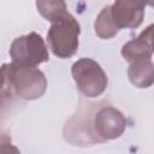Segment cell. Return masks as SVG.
<instances>
[{
	"mask_svg": "<svg viewBox=\"0 0 154 154\" xmlns=\"http://www.w3.org/2000/svg\"><path fill=\"white\" fill-rule=\"evenodd\" d=\"M36 8L38 13L51 23L69 13L65 0H36Z\"/></svg>",
	"mask_w": 154,
	"mask_h": 154,
	"instance_id": "obj_10",
	"label": "cell"
},
{
	"mask_svg": "<svg viewBox=\"0 0 154 154\" xmlns=\"http://www.w3.org/2000/svg\"><path fill=\"white\" fill-rule=\"evenodd\" d=\"M111 8L119 29H136L143 22L146 5L141 0H114Z\"/></svg>",
	"mask_w": 154,
	"mask_h": 154,
	"instance_id": "obj_6",
	"label": "cell"
},
{
	"mask_svg": "<svg viewBox=\"0 0 154 154\" xmlns=\"http://www.w3.org/2000/svg\"><path fill=\"white\" fill-rule=\"evenodd\" d=\"M2 93L8 90L10 95L32 101L46 93L47 79L45 73L36 66L22 64H4L2 69Z\"/></svg>",
	"mask_w": 154,
	"mask_h": 154,
	"instance_id": "obj_1",
	"label": "cell"
},
{
	"mask_svg": "<svg viewBox=\"0 0 154 154\" xmlns=\"http://www.w3.org/2000/svg\"><path fill=\"white\" fill-rule=\"evenodd\" d=\"M146 6H152L154 7V0H141Z\"/></svg>",
	"mask_w": 154,
	"mask_h": 154,
	"instance_id": "obj_12",
	"label": "cell"
},
{
	"mask_svg": "<svg viewBox=\"0 0 154 154\" xmlns=\"http://www.w3.org/2000/svg\"><path fill=\"white\" fill-rule=\"evenodd\" d=\"M10 57L12 63L30 66H37L49 60L48 48L41 35L35 31L14 38L10 47Z\"/></svg>",
	"mask_w": 154,
	"mask_h": 154,
	"instance_id": "obj_4",
	"label": "cell"
},
{
	"mask_svg": "<svg viewBox=\"0 0 154 154\" xmlns=\"http://www.w3.org/2000/svg\"><path fill=\"white\" fill-rule=\"evenodd\" d=\"M79 32V23L71 13L52 22L47 31V42L52 53L60 59L73 57L78 51Z\"/></svg>",
	"mask_w": 154,
	"mask_h": 154,
	"instance_id": "obj_2",
	"label": "cell"
},
{
	"mask_svg": "<svg viewBox=\"0 0 154 154\" xmlns=\"http://www.w3.org/2000/svg\"><path fill=\"white\" fill-rule=\"evenodd\" d=\"M125 129L124 114L113 106H101L93 113V130L99 143L120 137Z\"/></svg>",
	"mask_w": 154,
	"mask_h": 154,
	"instance_id": "obj_5",
	"label": "cell"
},
{
	"mask_svg": "<svg viewBox=\"0 0 154 154\" xmlns=\"http://www.w3.org/2000/svg\"><path fill=\"white\" fill-rule=\"evenodd\" d=\"M94 30L95 34L102 40L112 38L118 34L120 29L113 19L111 6H105L96 16V19L94 22Z\"/></svg>",
	"mask_w": 154,
	"mask_h": 154,
	"instance_id": "obj_8",
	"label": "cell"
},
{
	"mask_svg": "<svg viewBox=\"0 0 154 154\" xmlns=\"http://www.w3.org/2000/svg\"><path fill=\"white\" fill-rule=\"evenodd\" d=\"M152 54H153V51L149 47L148 42L140 35L137 37L128 41L122 47V55L129 63L141 60V59L152 58Z\"/></svg>",
	"mask_w": 154,
	"mask_h": 154,
	"instance_id": "obj_9",
	"label": "cell"
},
{
	"mask_svg": "<svg viewBox=\"0 0 154 154\" xmlns=\"http://www.w3.org/2000/svg\"><path fill=\"white\" fill-rule=\"evenodd\" d=\"M128 77L132 85L143 89L154 84V63L152 58L141 59L130 63Z\"/></svg>",
	"mask_w": 154,
	"mask_h": 154,
	"instance_id": "obj_7",
	"label": "cell"
},
{
	"mask_svg": "<svg viewBox=\"0 0 154 154\" xmlns=\"http://www.w3.org/2000/svg\"><path fill=\"white\" fill-rule=\"evenodd\" d=\"M140 36H142V37L148 42L149 47L152 48V51H153V53H154V23L150 24V25H148V26L140 34Z\"/></svg>",
	"mask_w": 154,
	"mask_h": 154,
	"instance_id": "obj_11",
	"label": "cell"
},
{
	"mask_svg": "<svg viewBox=\"0 0 154 154\" xmlns=\"http://www.w3.org/2000/svg\"><path fill=\"white\" fill-rule=\"evenodd\" d=\"M71 75L77 89L85 97L100 96L108 85V78L99 63L90 58H81L72 64Z\"/></svg>",
	"mask_w": 154,
	"mask_h": 154,
	"instance_id": "obj_3",
	"label": "cell"
}]
</instances>
